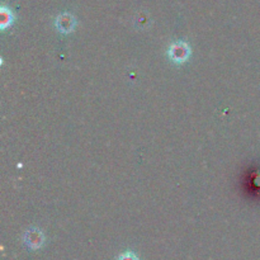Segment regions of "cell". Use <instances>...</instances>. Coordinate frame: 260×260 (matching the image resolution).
<instances>
[{
    "instance_id": "1",
    "label": "cell",
    "mask_w": 260,
    "mask_h": 260,
    "mask_svg": "<svg viewBox=\"0 0 260 260\" xmlns=\"http://www.w3.org/2000/svg\"><path fill=\"white\" fill-rule=\"evenodd\" d=\"M168 55H169V58L173 62H185L190 55V47L187 42L178 41V42H174L170 46L169 50H168Z\"/></svg>"
},
{
    "instance_id": "5",
    "label": "cell",
    "mask_w": 260,
    "mask_h": 260,
    "mask_svg": "<svg viewBox=\"0 0 260 260\" xmlns=\"http://www.w3.org/2000/svg\"><path fill=\"white\" fill-rule=\"evenodd\" d=\"M118 260H139V258H137L136 254L132 253V251H126V253H123L119 256Z\"/></svg>"
},
{
    "instance_id": "4",
    "label": "cell",
    "mask_w": 260,
    "mask_h": 260,
    "mask_svg": "<svg viewBox=\"0 0 260 260\" xmlns=\"http://www.w3.org/2000/svg\"><path fill=\"white\" fill-rule=\"evenodd\" d=\"M0 13H2V28L8 27V25H9L10 23H12V20H13L12 12H10L8 8L3 7L2 12H0Z\"/></svg>"
},
{
    "instance_id": "3",
    "label": "cell",
    "mask_w": 260,
    "mask_h": 260,
    "mask_svg": "<svg viewBox=\"0 0 260 260\" xmlns=\"http://www.w3.org/2000/svg\"><path fill=\"white\" fill-rule=\"evenodd\" d=\"M24 241L30 249H38L43 245V234L41 233L37 229H30L29 231H27L24 235Z\"/></svg>"
},
{
    "instance_id": "2",
    "label": "cell",
    "mask_w": 260,
    "mask_h": 260,
    "mask_svg": "<svg viewBox=\"0 0 260 260\" xmlns=\"http://www.w3.org/2000/svg\"><path fill=\"white\" fill-rule=\"evenodd\" d=\"M76 20L70 13H62L56 18V28L62 33H69L75 28Z\"/></svg>"
}]
</instances>
